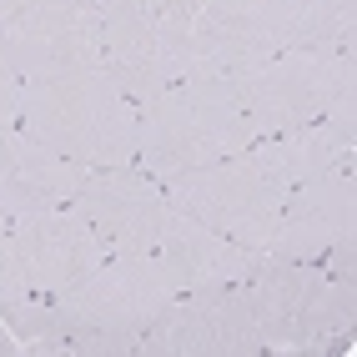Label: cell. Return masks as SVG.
<instances>
[{"mask_svg": "<svg viewBox=\"0 0 357 357\" xmlns=\"http://www.w3.org/2000/svg\"><path fill=\"white\" fill-rule=\"evenodd\" d=\"M0 51L20 81L101 61V0H31L0 26Z\"/></svg>", "mask_w": 357, "mask_h": 357, "instance_id": "obj_6", "label": "cell"}, {"mask_svg": "<svg viewBox=\"0 0 357 357\" xmlns=\"http://www.w3.org/2000/svg\"><path fill=\"white\" fill-rule=\"evenodd\" d=\"M20 81L15 76V66H10V56L0 51V126H15V116H20Z\"/></svg>", "mask_w": 357, "mask_h": 357, "instance_id": "obj_13", "label": "cell"}, {"mask_svg": "<svg viewBox=\"0 0 357 357\" xmlns=\"http://www.w3.org/2000/svg\"><path fill=\"white\" fill-rule=\"evenodd\" d=\"M247 156H252V166H257L267 181H277L282 192H292V186H302V181L332 172L337 161L357 156V146L337 141L322 121H312V126H292V131H277V136L252 141Z\"/></svg>", "mask_w": 357, "mask_h": 357, "instance_id": "obj_10", "label": "cell"}, {"mask_svg": "<svg viewBox=\"0 0 357 357\" xmlns=\"http://www.w3.org/2000/svg\"><path fill=\"white\" fill-rule=\"evenodd\" d=\"M342 242H357V156L337 161L332 172L282 197V217L267 242V257L317 261Z\"/></svg>", "mask_w": 357, "mask_h": 357, "instance_id": "obj_7", "label": "cell"}, {"mask_svg": "<svg viewBox=\"0 0 357 357\" xmlns=\"http://www.w3.org/2000/svg\"><path fill=\"white\" fill-rule=\"evenodd\" d=\"M20 297H31V292L20 287V272H15V252H10V222L0 217V312H6V307H15Z\"/></svg>", "mask_w": 357, "mask_h": 357, "instance_id": "obj_12", "label": "cell"}, {"mask_svg": "<svg viewBox=\"0 0 357 357\" xmlns=\"http://www.w3.org/2000/svg\"><path fill=\"white\" fill-rule=\"evenodd\" d=\"M141 357H257L267 352L252 317L247 282H197L166 302V312L141 332Z\"/></svg>", "mask_w": 357, "mask_h": 357, "instance_id": "obj_4", "label": "cell"}, {"mask_svg": "<svg viewBox=\"0 0 357 357\" xmlns=\"http://www.w3.org/2000/svg\"><path fill=\"white\" fill-rule=\"evenodd\" d=\"M10 352H20V342L10 337V327H6V322H0V357H10Z\"/></svg>", "mask_w": 357, "mask_h": 357, "instance_id": "obj_14", "label": "cell"}, {"mask_svg": "<svg viewBox=\"0 0 357 357\" xmlns=\"http://www.w3.org/2000/svg\"><path fill=\"white\" fill-rule=\"evenodd\" d=\"M15 126L91 172L136 161V106L126 101L116 70L101 61L31 76L20 86Z\"/></svg>", "mask_w": 357, "mask_h": 357, "instance_id": "obj_1", "label": "cell"}, {"mask_svg": "<svg viewBox=\"0 0 357 357\" xmlns=\"http://www.w3.org/2000/svg\"><path fill=\"white\" fill-rule=\"evenodd\" d=\"M352 292L357 277H337L322 261L257 257L247 272L252 317L267 352H337L352 337Z\"/></svg>", "mask_w": 357, "mask_h": 357, "instance_id": "obj_2", "label": "cell"}, {"mask_svg": "<svg viewBox=\"0 0 357 357\" xmlns=\"http://www.w3.org/2000/svg\"><path fill=\"white\" fill-rule=\"evenodd\" d=\"M352 45H357V0H307L292 51L337 56V51H352Z\"/></svg>", "mask_w": 357, "mask_h": 357, "instance_id": "obj_11", "label": "cell"}, {"mask_svg": "<svg viewBox=\"0 0 357 357\" xmlns=\"http://www.w3.org/2000/svg\"><path fill=\"white\" fill-rule=\"evenodd\" d=\"M86 176H91V166L40 146L31 131L10 126V161L0 172V217L10 222V217H36V211L70 206Z\"/></svg>", "mask_w": 357, "mask_h": 357, "instance_id": "obj_9", "label": "cell"}, {"mask_svg": "<svg viewBox=\"0 0 357 357\" xmlns=\"http://www.w3.org/2000/svg\"><path fill=\"white\" fill-rule=\"evenodd\" d=\"M166 197L192 222H202L206 231L267 252L287 192L261 176L252 166V156L242 151V156H222V161H206V166H192V172L172 176L166 181Z\"/></svg>", "mask_w": 357, "mask_h": 357, "instance_id": "obj_3", "label": "cell"}, {"mask_svg": "<svg viewBox=\"0 0 357 357\" xmlns=\"http://www.w3.org/2000/svg\"><path fill=\"white\" fill-rule=\"evenodd\" d=\"M10 252L20 287L31 297H61L76 282H86L101 267V242L86 231V222L70 206L36 211V217H10Z\"/></svg>", "mask_w": 357, "mask_h": 357, "instance_id": "obj_8", "label": "cell"}, {"mask_svg": "<svg viewBox=\"0 0 357 357\" xmlns=\"http://www.w3.org/2000/svg\"><path fill=\"white\" fill-rule=\"evenodd\" d=\"M70 211L86 222V231L101 242V252H156L166 236H172L186 211L166 197V186L141 172L136 161L126 166H106V172H91L81 181Z\"/></svg>", "mask_w": 357, "mask_h": 357, "instance_id": "obj_5", "label": "cell"}]
</instances>
